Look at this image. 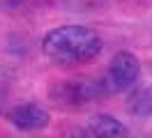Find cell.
<instances>
[{
  "mask_svg": "<svg viewBox=\"0 0 152 138\" xmlns=\"http://www.w3.org/2000/svg\"><path fill=\"white\" fill-rule=\"evenodd\" d=\"M102 35L88 26H58L48 30L42 42L44 55L58 64L90 62L102 53Z\"/></svg>",
  "mask_w": 152,
  "mask_h": 138,
  "instance_id": "1",
  "label": "cell"
},
{
  "mask_svg": "<svg viewBox=\"0 0 152 138\" xmlns=\"http://www.w3.org/2000/svg\"><path fill=\"white\" fill-rule=\"evenodd\" d=\"M7 120H10L16 129H23V131H39V129H44L48 122H51V115H48L39 104L23 101V104H16V106L7 113Z\"/></svg>",
  "mask_w": 152,
  "mask_h": 138,
  "instance_id": "4",
  "label": "cell"
},
{
  "mask_svg": "<svg viewBox=\"0 0 152 138\" xmlns=\"http://www.w3.org/2000/svg\"><path fill=\"white\" fill-rule=\"evenodd\" d=\"M65 138H95L88 127H72L65 131Z\"/></svg>",
  "mask_w": 152,
  "mask_h": 138,
  "instance_id": "7",
  "label": "cell"
},
{
  "mask_svg": "<svg viewBox=\"0 0 152 138\" xmlns=\"http://www.w3.org/2000/svg\"><path fill=\"white\" fill-rule=\"evenodd\" d=\"M53 101L60 106H86L90 101L108 94L104 85V78H90V76H78L72 81H65L53 88Z\"/></svg>",
  "mask_w": 152,
  "mask_h": 138,
  "instance_id": "2",
  "label": "cell"
},
{
  "mask_svg": "<svg viewBox=\"0 0 152 138\" xmlns=\"http://www.w3.org/2000/svg\"><path fill=\"white\" fill-rule=\"evenodd\" d=\"M88 129L95 138H127V127L108 113H95L88 120Z\"/></svg>",
  "mask_w": 152,
  "mask_h": 138,
  "instance_id": "5",
  "label": "cell"
},
{
  "mask_svg": "<svg viewBox=\"0 0 152 138\" xmlns=\"http://www.w3.org/2000/svg\"><path fill=\"white\" fill-rule=\"evenodd\" d=\"M141 76V62L132 51H120L113 55V60L108 62L104 76V85L108 92H122L132 88Z\"/></svg>",
  "mask_w": 152,
  "mask_h": 138,
  "instance_id": "3",
  "label": "cell"
},
{
  "mask_svg": "<svg viewBox=\"0 0 152 138\" xmlns=\"http://www.w3.org/2000/svg\"><path fill=\"white\" fill-rule=\"evenodd\" d=\"M127 110L134 118H150L152 115V83L136 88L127 97Z\"/></svg>",
  "mask_w": 152,
  "mask_h": 138,
  "instance_id": "6",
  "label": "cell"
},
{
  "mask_svg": "<svg viewBox=\"0 0 152 138\" xmlns=\"http://www.w3.org/2000/svg\"><path fill=\"white\" fill-rule=\"evenodd\" d=\"M2 76H7V69H5V67H0V78H2Z\"/></svg>",
  "mask_w": 152,
  "mask_h": 138,
  "instance_id": "8",
  "label": "cell"
}]
</instances>
